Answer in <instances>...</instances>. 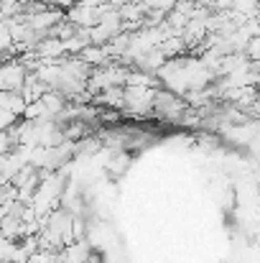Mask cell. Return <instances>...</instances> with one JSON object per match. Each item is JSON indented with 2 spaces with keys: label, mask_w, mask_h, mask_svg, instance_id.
I'll return each mask as SVG.
<instances>
[{
  "label": "cell",
  "mask_w": 260,
  "mask_h": 263,
  "mask_svg": "<svg viewBox=\"0 0 260 263\" xmlns=\"http://www.w3.org/2000/svg\"><path fill=\"white\" fill-rule=\"evenodd\" d=\"M153 92L156 87H123V112L133 118H148L153 112Z\"/></svg>",
  "instance_id": "1"
},
{
  "label": "cell",
  "mask_w": 260,
  "mask_h": 263,
  "mask_svg": "<svg viewBox=\"0 0 260 263\" xmlns=\"http://www.w3.org/2000/svg\"><path fill=\"white\" fill-rule=\"evenodd\" d=\"M26 74H28V69L18 59L0 62V89L3 92H18L26 82Z\"/></svg>",
  "instance_id": "2"
},
{
  "label": "cell",
  "mask_w": 260,
  "mask_h": 263,
  "mask_svg": "<svg viewBox=\"0 0 260 263\" xmlns=\"http://www.w3.org/2000/svg\"><path fill=\"white\" fill-rule=\"evenodd\" d=\"M38 100H41V105L46 107V115H49L51 120H59V115H62V112H64V107L69 105V100H67L62 92H56V89L44 92Z\"/></svg>",
  "instance_id": "3"
},
{
  "label": "cell",
  "mask_w": 260,
  "mask_h": 263,
  "mask_svg": "<svg viewBox=\"0 0 260 263\" xmlns=\"http://www.w3.org/2000/svg\"><path fill=\"white\" fill-rule=\"evenodd\" d=\"M92 102L107 110H123V87H105L92 95Z\"/></svg>",
  "instance_id": "4"
},
{
  "label": "cell",
  "mask_w": 260,
  "mask_h": 263,
  "mask_svg": "<svg viewBox=\"0 0 260 263\" xmlns=\"http://www.w3.org/2000/svg\"><path fill=\"white\" fill-rule=\"evenodd\" d=\"M77 57L85 62L87 67H92V69H94V67H102V64H107V62H110V57H107L105 46H97V44H87Z\"/></svg>",
  "instance_id": "5"
},
{
  "label": "cell",
  "mask_w": 260,
  "mask_h": 263,
  "mask_svg": "<svg viewBox=\"0 0 260 263\" xmlns=\"http://www.w3.org/2000/svg\"><path fill=\"white\" fill-rule=\"evenodd\" d=\"M230 10L237 13L240 18H255L258 15V0H232Z\"/></svg>",
  "instance_id": "6"
},
{
  "label": "cell",
  "mask_w": 260,
  "mask_h": 263,
  "mask_svg": "<svg viewBox=\"0 0 260 263\" xmlns=\"http://www.w3.org/2000/svg\"><path fill=\"white\" fill-rule=\"evenodd\" d=\"M243 54H245L250 62H258L260 59V39L258 36H250V39H248V44H245Z\"/></svg>",
  "instance_id": "7"
},
{
  "label": "cell",
  "mask_w": 260,
  "mask_h": 263,
  "mask_svg": "<svg viewBox=\"0 0 260 263\" xmlns=\"http://www.w3.org/2000/svg\"><path fill=\"white\" fill-rule=\"evenodd\" d=\"M15 123H18V115H13L10 110H0V133L3 130H10Z\"/></svg>",
  "instance_id": "8"
},
{
  "label": "cell",
  "mask_w": 260,
  "mask_h": 263,
  "mask_svg": "<svg viewBox=\"0 0 260 263\" xmlns=\"http://www.w3.org/2000/svg\"><path fill=\"white\" fill-rule=\"evenodd\" d=\"M0 263H15V261H0Z\"/></svg>",
  "instance_id": "9"
}]
</instances>
